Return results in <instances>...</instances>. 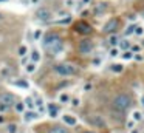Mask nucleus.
I'll list each match as a JSON object with an SVG mask.
<instances>
[{"label": "nucleus", "instance_id": "1", "mask_svg": "<svg viewBox=\"0 0 144 133\" xmlns=\"http://www.w3.org/2000/svg\"><path fill=\"white\" fill-rule=\"evenodd\" d=\"M43 48H45L48 53L56 54V53L62 51L64 42H62V39H60L56 33H48V34L43 37Z\"/></svg>", "mask_w": 144, "mask_h": 133}, {"label": "nucleus", "instance_id": "2", "mask_svg": "<svg viewBox=\"0 0 144 133\" xmlns=\"http://www.w3.org/2000/svg\"><path fill=\"white\" fill-rule=\"evenodd\" d=\"M130 105H132V96L127 93H118L112 99V107L116 112H126L130 108Z\"/></svg>", "mask_w": 144, "mask_h": 133}, {"label": "nucleus", "instance_id": "3", "mask_svg": "<svg viewBox=\"0 0 144 133\" xmlns=\"http://www.w3.org/2000/svg\"><path fill=\"white\" fill-rule=\"evenodd\" d=\"M54 71L59 74V76H74L78 73V67L73 65V64H57L54 65Z\"/></svg>", "mask_w": 144, "mask_h": 133}, {"label": "nucleus", "instance_id": "4", "mask_svg": "<svg viewBox=\"0 0 144 133\" xmlns=\"http://www.w3.org/2000/svg\"><path fill=\"white\" fill-rule=\"evenodd\" d=\"M12 105H16V98L11 93H2L0 95V112L9 110Z\"/></svg>", "mask_w": 144, "mask_h": 133}, {"label": "nucleus", "instance_id": "5", "mask_svg": "<svg viewBox=\"0 0 144 133\" xmlns=\"http://www.w3.org/2000/svg\"><path fill=\"white\" fill-rule=\"evenodd\" d=\"M118 28H119V19L118 17H112L102 26V33L104 34H115L118 31Z\"/></svg>", "mask_w": 144, "mask_h": 133}, {"label": "nucleus", "instance_id": "6", "mask_svg": "<svg viewBox=\"0 0 144 133\" xmlns=\"http://www.w3.org/2000/svg\"><path fill=\"white\" fill-rule=\"evenodd\" d=\"M93 50H95V43H93L92 40H88V39L81 40L79 45H78V51H79V54H82V56H88V54H92Z\"/></svg>", "mask_w": 144, "mask_h": 133}, {"label": "nucleus", "instance_id": "7", "mask_svg": "<svg viewBox=\"0 0 144 133\" xmlns=\"http://www.w3.org/2000/svg\"><path fill=\"white\" fill-rule=\"evenodd\" d=\"M34 15H36V19L40 20V22H50L51 17H53V12H51L48 8H39Z\"/></svg>", "mask_w": 144, "mask_h": 133}, {"label": "nucleus", "instance_id": "8", "mask_svg": "<svg viewBox=\"0 0 144 133\" xmlns=\"http://www.w3.org/2000/svg\"><path fill=\"white\" fill-rule=\"evenodd\" d=\"M107 12V3L105 2H98L95 6H93V14L96 15V17H101L102 14H105Z\"/></svg>", "mask_w": 144, "mask_h": 133}, {"label": "nucleus", "instance_id": "9", "mask_svg": "<svg viewBox=\"0 0 144 133\" xmlns=\"http://www.w3.org/2000/svg\"><path fill=\"white\" fill-rule=\"evenodd\" d=\"M87 121H88L92 126H95V127H104V126H105V121H104V118H102L101 115H92Z\"/></svg>", "mask_w": 144, "mask_h": 133}, {"label": "nucleus", "instance_id": "10", "mask_svg": "<svg viewBox=\"0 0 144 133\" xmlns=\"http://www.w3.org/2000/svg\"><path fill=\"white\" fill-rule=\"evenodd\" d=\"M76 31L81 33V34H90L92 33V26L88 23H85V22H79L76 25Z\"/></svg>", "mask_w": 144, "mask_h": 133}, {"label": "nucleus", "instance_id": "11", "mask_svg": "<svg viewBox=\"0 0 144 133\" xmlns=\"http://www.w3.org/2000/svg\"><path fill=\"white\" fill-rule=\"evenodd\" d=\"M50 133H70L65 126H54L50 129Z\"/></svg>", "mask_w": 144, "mask_h": 133}, {"label": "nucleus", "instance_id": "12", "mask_svg": "<svg viewBox=\"0 0 144 133\" xmlns=\"http://www.w3.org/2000/svg\"><path fill=\"white\" fill-rule=\"evenodd\" d=\"M62 119H64V122H65L67 126H76V118L71 116V115H64Z\"/></svg>", "mask_w": 144, "mask_h": 133}, {"label": "nucleus", "instance_id": "13", "mask_svg": "<svg viewBox=\"0 0 144 133\" xmlns=\"http://www.w3.org/2000/svg\"><path fill=\"white\" fill-rule=\"evenodd\" d=\"M110 70H112L113 73H121V71L124 70V67H123L121 64H113V65H110Z\"/></svg>", "mask_w": 144, "mask_h": 133}, {"label": "nucleus", "instance_id": "14", "mask_svg": "<svg viewBox=\"0 0 144 133\" xmlns=\"http://www.w3.org/2000/svg\"><path fill=\"white\" fill-rule=\"evenodd\" d=\"M109 42H110V45H118L119 43V37L116 36V34H110V37H109Z\"/></svg>", "mask_w": 144, "mask_h": 133}, {"label": "nucleus", "instance_id": "15", "mask_svg": "<svg viewBox=\"0 0 144 133\" xmlns=\"http://www.w3.org/2000/svg\"><path fill=\"white\" fill-rule=\"evenodd\" d=\"M31 60H33V62H39V60H40V53H39L37 50H33V51H31Z\"/></svg>", "mask_w": 144, "mask_h": 133}, {"label": "nucleus", "instance_id": "16", "mask_svg": "<svg viewBox=\"0 0 144 133\" xmlns=\"http://www.w3.org/2000/svg\"><path fill=\"white\" fill-rule=\"evenodd\" d=\"M25 70H26V73H34V71H36V62L26 64V65H25Z\"/></svg>", "mask_w": 144, "mask_h": 133}, {"label": "nucleus", "instance_id": "17", "mask_svg": "<svg viewBox=\"0 0 144 133\" xmlns=\"http://www.w3.org/2000/svg\"><path fill=\"white\" fill-rule=\"evenodd\" d=\"M48 113H50L53 118H56V115H57V107L53 105V104H50V105H48Z\"/></svg>", "mask_w": 144, "mask_h": 133}, {"label": "nucleus", "instance_id": "18", "mask_svg": "<svg viewBox=\"0 0 144 133\" xmlns=\"http://www.w3.org/2000/svg\"><path fill=\"white\" fill-rule=\"evenodd\" d=\"M132 119H133V121H137V122H138V121H141V119H143V113H141V112H138V110H135V112L132 113Z\"/></svg>", "mask_w": 144, "mask_h": 133}, {"label": "nucleus", "instance_id": "19", "mask_svg": "<svg viewBox=\"0 0 144 133\" xmlns=\"http://www.w3.org/2000/svg\"><path fill=\"white\" fill-rule=\"evenodd\" d=\"M36 118H37V113H34V112H26L25 113V121H33Z\"/></svg>", "mask_w": 144, "mask_h": 133}, {"label": "nucleus", "instance_id": "20", "mask_svg": "<svg viewBox=\"0 0 144 133\" xmlns=\"http://www.w3.org/2000/svg\"><path fill=\"white\" fill-rule=\"evenodd\" d=\"M25 102H16V110L19 112V113H23L25 112Z\"/></svg>", "mask_w": 144, "mask_h": 133}, {"label": "nucleus", "instance_id": "21", "mask_svg": "<svg viewBox=\"0 0 144 133\" xmlns=\"http://www.w3.org/2000/svg\"><path fill=\"white\" fill-rule=\"evenodd\" d=\"M132 57H135V56H133V53H132V51H127V50H126V51H124V53H123V59H124V60H130V59H132Z\"/></svg>", "mask_w": 144, "mask_h": 133}, {"label": "nucleus", "instance_id": "22", "mask_svg": "<svg viewBox=\"0 0 144 133\" xmlns=\"http://www.w3.org/2000/svg\"><path fill=\"white\" fill-rule=\"evenodd\" d=\"M26 51H28V50H26V46H25V45H22V46H19V56H20V57H23V56H26Z\"/></svg>", "mask_w": 144, "mask_h": 133}, {"label": "nucleus", "instance_id": "23", "mask_svg": "<svg viewBox=\"0 0 144 133\" xmlns=\"http://www.w3.org/2000/svg\"><path fill=\"white\" fill-rule=\"evenodd\" d=\"M6 130H8V133H17V126L16 124H9L6 127Z\"/></svg>", "mask_w": 144, "mask_h": 133}, {"label": "nucleus", "instance_id": "24", "mask_svg": "<svg viewBox=\"0 0 144 133\" xmlns=\"http://www.w3.org/2000/svg\"><path fill=\"white\" fill-rule=\"evenodd\" d=\"M59 101H60V102H68V101H70V96H68L67 93H62V95L59 96Z\"/></svg>", "mask_w": 144, "mask_h": 133}, {"label": "nucleus", "instance_id": "25", "mask_svg": "<svg viewBox=\"0 0 144 133\" xmlns=\"http://www.w3.org/2000/svg\"><path fill=\"white\" fill-rule=\"evenodd\" d=\"M133 33H135V25L127 26V29H126V36H130V34H133Z\"/></svg>", "mask_w": 144, "mask_h": 133}, {"label": "nucleus", "instance_id": "26", "mask_svg": "<svg viewBox=\"0 0 144 133\" xmlns=\"http://www.w3.org/2000/svg\"><path fill=\"white\" fill-rule=\"evenodd\" d=\"M121 48L123 50H129L130 48V42L129 40H121Z\"/></svg>", "mask_w": 144, "mask_h": 133}, {"label": "nucleus", "instance_id": "27", "mask_svg": "<svg viewBox=\"0 0 144 133\" xmlns=\"http://www.w3.org/2000/svg\"><path fill=\"white\" fill-rule=\"evenodd\" d=\"M25 104H26V107L33 108V107H34V104H33V98H26V99H25Z\"/></svg>", "mask_w": 144, "mask_h": 133}, {"label": "nucleus", "instance_id": "28", "mask_svg": "<svg viewBox=\"0 0 144 133\" xmlns=\"http://www.w3.org/2000/svg\"><path fill=\"white\" fill-rule=\"evenodd\" d=\"M144 33V28L140 25V26H135V34H138V36H141Z\"/></svg>", "mask_w": 144, "mask_h": 133}, {"label": "nucleus", "instance_id": "29", "mask_svg": "<svg viewBox=\"0 0 144 133\" xmlns=\"http://www.w3.org/2000/svg\"><path fill=\"white\" fill-rule=\"evenodd\" d=\"M118 54H119V50H118V48H112V50H110V56H112V57H116Z\"/></svg>", "mask_w": 144, "mask_h": 133}, {"label": "nucleus", "instance_id": "30", "mask_svg": "<svg viewBox=\"0 0 144 133\" xmlns=\"http://www.w3.org/2000/svg\"><path fill=\"white\" fill-rule=\"evenodd\" d=\"M16 85L23 87V88H28V82H25V81H19V82H16Z\"/></svg>", "mask_w": 144, "mask_h": 133}, {"label": "nucleus", "instance_id": "31", "mask_svg": "<svg viewBox=\"0 0 144 133\" xmlns=\"http://www.w3.org/2000/svg\"><path fill=\"white\" fill-rule=\"evenodd\" d=\"M40 36H42V33H40V31H36V33H34V39H39Z\"/></svg>", "mask_w": 144, "mask_h": 133}, {"label": "nucleus", "instance_id": "32", "mask_svg": "<svg viewBox=\"0 0 144 133\" xmlns=\"http://www.w3.org/2000/svg\"><path fill=\"white\" fill-rule=\"evenodd\" d=\"M71 105H74V107L79 105V99H73V101H71Z\"/></svg>", "mask_w": 144, "mask_h": 133}, {"label": "nucleus", "instance_id": "33", "mask_svg": "<svg viewBox=\"0 0 144 133\" xmlns=\"http://www.w3.org/2000/svg\"><path fill=\"white\" fill-rule=\"evenodd\" d=\"M65 3H67V6H73V3H74V2H73V0H67Z\"/></svg>", "mask_w": 144, "mask_h": 133}, {"label": "nucleus", "instance_id": "34", "mask_svg": "<svg viewBox=\"0 0 144 133\" xmlns=\"http://www.w3.org/2000/svg\"><path fill=\"white\" fill-rule=\"evenodd\" d=\"M84 88H85V90H92V84H87V85H85Z\"/></svg>", "mask_w": 144, "mask_h": 133}, {"label": "nucleus", "instance_id": "35", "mask_svg": "<svg viewBox=\"0 0 144 133\" xmlns=\"http://www.w3.org/2000/svg\"><path fill=\"white\" fill-rule=\"evenodd\" d=\"M141 105L144 107V96H141Z\"/></svg>", "mask_w": 144, "mask_h": 133}, {"label": "nucleus", "instance_id": "36", "mask_svg": "<svg viewBox=\"0 0 144 133\" xmlns=\"http://www.w3.org/2000/svg\"><path fill=\"white\" fill-rule=\"evenodd\" d=\"M84 133H96V132H90V130H88V132H84Z\"/></svg>", "mask_w": 144, "mask_h": 133}, {"label": "nucleus", "instance_id": "37", "mask_svg": "<svg viewBox=\"0 0 144 133\" xmlns=\"http://www.w3.org/2000/svg\"><path fill=\"white\" fill-rule=\"evenodd\" d=\"M31 2H33V3H37V0H31Z\"/></svg>", "mask_w": 144, "mask_h": 133}, {"label": "nucleus", "instance_id": "38", "mask_svg": "<svg viewBox=\"0 0 144 133\" xmlns=\"http://www.w3.org/2000/svg\"><path fill=\"white\" fill-rule=\"evenodd\" d=\"M141 45H143V46H144V39H143V42H141Z\"/></svg>", "mask_w": 144, "mask_h": 133}, {"label": "nucleus", "instance_id": "39", "mask_svg": "<svg viewBox=\"0 0 144 133\" xmlns=\"http://www.w3.org/2000/svg\"><path fill=\"white\" fill-rule=\"evenodd\" d=\"M0 2H3V0H0Z\"/></svg>", "mask_w": 144, "mask_h": 133}, {"label": "nucleus", "instance_id": "40", "mask_svg": "<svg viewBox=\"0 0 144 133\" xmlns=\"http://www.w3.org/2000/svg\"><path fill=\"white\" fill-rule=\"evenodd\" d=\"M143 15H144V14H143Z\"/></svg>", "mask_w": 144, "mask_h": 133}]
</instances>
